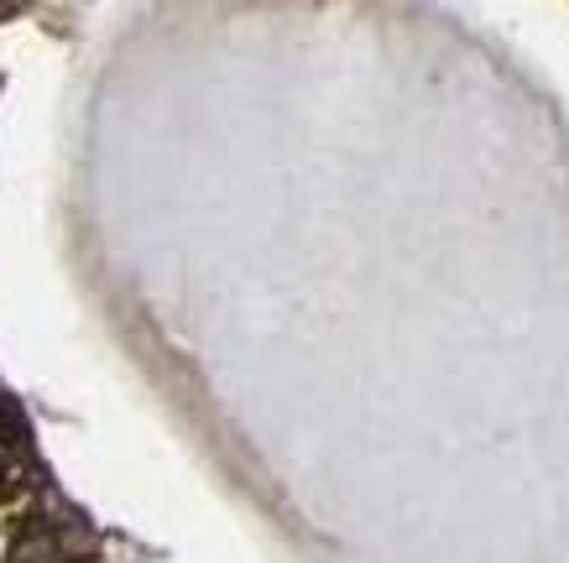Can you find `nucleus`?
<instances>
[{"label":"nucleus","mask_w":569,"mask_h":563,"mask_svg":"<svg viewBox=\"0 0 569 563\" xmlns=\"http://www.w3.org/2000/svg\"><path fill=\"white\" fill-rule=\"evenodd\" d=\"M11 475H17V460H11V444L0 439V495H11V485H6Z\"/></svg>","instance_id":"nucleus-2"},{"label":"nucleus","mask_w":569,"mask_h":563,"mask_svg":"<svg viewBox=\"0 0 569 563\" xmlns=\"http://www.w3.org/2000/svg\"><path fill=\"white\" fill-rule=\"evenodd\" d=\"M89 559V532L84 522H58L42 512H17L6 506V527H0V563H84Z\"/></svg>","instance_id":"nucleus-1"}]
</instances>
